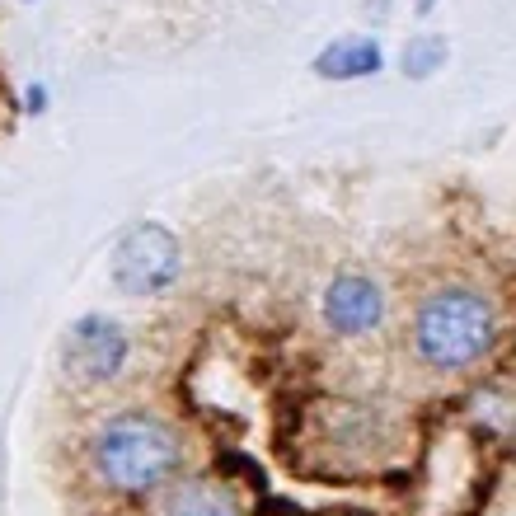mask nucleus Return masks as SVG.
I'll use <instances>...</instances> for the list:
<instances>
[{"instance_id":"7ed1b4c3","label":"nucleus","mask_w":516,"mask_h":516,"mask_svg":"<svg viewBox=\"0 0 516 516\" xmlns=\"http://www.w3.org/2000/svg\"><path fill=\"white\" fill-rule=\"evenodd\" d=\"M108 277L122 296L146 301V296H165L183 277V244L179 235L160 221H132L113 244V263Z\"/></svg>"},{"instance_id":"423d86ee","label":"nucleus","mask_w":516,"mask_h":516,"mask_svg":"<svg viewBox=\"0 0 516 516\" xmlns=\"http://www.w3.org/2000/svg\"><path fill=\"white\" fill-rule=\"evenodd\" d=\"M310 71L319 80H366V76H380L385 71V47L366 33H348V38H334L324 43L310 61Z\"/></svg>"},{"instance_id":"20e7f679","label":"nucleus","mask_w":516,"mask_h":516,"mask_svg":"<svg viewBox=\"0 0 516 516\" xmlns=\"http://www.w3.org/2000/svg\"><path fill=\"white\" fill-rule=\"evenodd\" d=\"M127 352H132L127 329H122L118 319H108V315H99V310H90V315H80L76 324L66 329L61 362H66V371H71L76 380H85V385H108V380L122 376Z\"/></svg>"},{"instance_id":"9b49d317","label":"nucleus","mask_w":516,"mask_h":516,"mask_svg":"<svg viewBox=\"0 0 516 516\" xmlns=\"http://www.w3.org/2000/svg\"><path fill=\"white\" fill-rule=\"evenodd\" d=\"M24 5H38V0H24Z\"/></svg>"},{"instance_id":"6e6552de","label":"nucleus","mask_w":516,"mask_h":516,"mask_svg":"<svg viewBox=\"0 0 516 516\" xmlns=\"http://www.w3.org/2000/svg\"><path fill=\"white\" fill-rule=\"evenodd\" d=\"M446 57H451V47H446L441 33H413L404 43V52H399V71L409 80H427L446 66Z\"/></svg>"},{"instance_id":"1a4fd4ad","label":"nucleus","mask_w":516,"mask_h":516,"mask_svg":"<svg viewBox=\"0 0 516 516\" xmlns=\"http://www.w3.org/2000/svg\"><path fill=\"white\" fill-rule=\"evenodd\" d=\"M47 108H52V90H47V80H33L29 90H24V113H29V118H43Z\"/></svg>"},{"instance_id":"9d476101","label":"nucleus","mask_w":516,"mask_h":516,"mask_svg":"<svg viewBox=\"0 0 516 516\" xmlns=\"http://www.w3.org/2000/svg\"><path fill=\"white\" fill-rule=\"evenodd\" d=\"M432 5H437V0H418V15H427V10H432Z\"/></svg>"},{"instance_id":"f257e3e1","label":"nucleus","mask_w":516,"mask_h":516,"mask_svg":"<svg viewBox=\"0 0 516 516\" xmlns=\"http://www.w3.org/2000/svg\"><path fill=\"white\" fill-rule=\"evenodd\" d=\"M413 357L441 376H460L484 362L498 343V305L474 282H437L409 315Z\"/></svg>"},{"instance_id":"0eeeda50","label":"nucleus","mask_w":516,"mask_h":516,"mask_svg":"<svg viewBox=\"0 0 516 516\" xmlns=\"http://www.w3.org/2000/svg\"><path fill=\"white\" fill-rule=\"evenodd\" d=\"M160 516H240V507L230 498V488L212 479H179L160 498Z\"/></svg>"},{"instance_id":"f03ea898","label":"nucleus","mask_w":516,"mask_h":516,"mask_svg":"<svg viewBox=\"0 0 516 516\" xmlns=\"http://www.w3.org/2000/svg\"><path fill=\"white\" fill-rule=\"evenodd\" d=\"M183 456H188L183 437L165 418H155L146 409L108 418L90 441L94 470L118 493H151V488L169 484L183 470Z\"/></svg>"},{"instance_id":"39448f33","label":"nucleus","mask_w":516,"mask_h":516,"mask_svg":"<svg viewBox=\"0 0 516 516\" xmlns=\"http://www.w3.org/2000/svg\"><path fill=\"white\" fill-rule=\"evenodd\" d=\"M324 324H329V334L338 338H362L371 334L380 319H385V291H380L376 277L366 273H338L329 287H324Z\"/></svg>"}]
</instances>
